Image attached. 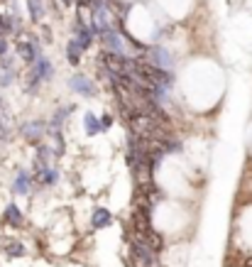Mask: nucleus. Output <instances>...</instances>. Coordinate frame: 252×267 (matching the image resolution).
Wrapping results in <instances>:
<instances>
[{"mask_svg": "<svg viewBox=\"0 0 252 267\" xmlns=\"http://www.w3.org/2000/svg\"><path fill=\"white\" fill-rule=\"evenodd\" d=\"M7 32H12V20H10V17H5V15H0V35L5 37Z\"/></svg>", "mask_w": 252, "mask_h": 267, "instance_id": "nucleus-17", "label": "nucleus"}, {"mask_svg": "<svg viewBox=\"0 0 252 267\" xmlns=\"http://www.w3.org/2000/svg\"><path fill=\"white\" fill-rule=\"evenodd\" d=\"M2 221H5L7 226H12V228H20L22 221H25V216L20 213V208H17L15 203H7L5 211H2Z\"/></svg>", "mask_w": 252, "mask_h": 267, "instance_id": "nucleus-7", "label": "nucleus"}, {"mask_svg": "<svg viewBox=\"0 0 252 267\" xmlns=\"http://www.w3.org/2000/svg\"><path fill=\"white\" fill-rule=\"evenodd\" d=\"M110 221H113V216H110L108 208H96L93 211V226L96 228H106V226H110Z\"/></svg>", "mask_w": 252, "mask_h": 267, "instance_id": "nucleus-13", "label": "nucleus"}, {"mask_svg": "<svg viewBox=\"0 0 252 267\" xmlns=\"http://www.w3.org/2000/svg\"><path fill=\"white\" fill-rule=\"evenodd\" d=\"M30 189H32V177H30V172H17L15 184H12V191L20 194V196H25V194H30Z\"/></svg>", "mask_w": 252, "mask_h": 267, "instance_id": "nucleus-8", "label": "nucleus"}, {"mask_svg": "<svg viewBox=\"0 0 252 267\" xmlns=\"http://www.w3.org/2000/svg\"><path fill=\"white\" fill-rule=\"evenodd\" d=\"M30 15H32L35 22L42 17V5H39V0H30Z\"/></svg>", "mask_w": 252, "mask_h": 267, "instance_id": "nucleus-16", "label": "nucleus"}, {"mask_svg": "<svg viewBox=\"0 0 252 267\" xmlns=\"http://www.w3.org/2000/svg\"><path fill=\"white\" fill-rule=\"evenodd\" d=\"M83 125H86V133L88 135H98L103 128H101V118H96L93 113H86L83 115Z\"/></svg>", "mask_w": 252, "mask_h": 267, "instance_id": "nucleus-14", "label": "nucleus"}, {"mask_svg": "<svg viewBox=\"0 0 252 267\" xmlns=\"http://www.w3.org/2000/svg\"><path fill=\"white\" fill-rule=\"evenodd\" d=\"M2 250H5L7 258H22L25 255V245L20 240H15V238H5L2 240Z\"/></svg>", "mask_w": 252, "mask_h": 267, "instance_id": "nucleus-11", "label": "nucleus"}, {"mask_svg": "<svg viewBox=\"0 0 252 267\" xmlns=\"http://www.w3.org/2000/svg\"><path fill=\"white\" fill-rule=\"evenodd\" d=\"M130 248H132V255H135V260L140 263L142 267H157V253L142 240V238H135V240H130Z\"/></svg>", "mask_w": 252, "mask_h": 267, "instance_id": "nucleus-1", "label": "nucleus"}, {"mask_svg": "<svg viewBox=\"0 0 252 267\" xmlns=\"http://www.w3.org/2000/svg\"><path fill=\"white\" fill-rule=\"evenodd\" d=\"M32 69L37 71V76H39L42 81H49V78L54 76V67H52V62H49L47 57H42V54L37 57V62H35V67Z\"/></svg>", "mask_w": 252, "mask_h": 267, "instance_id": "nucleus-9", "label": "nucleus"}, {"mask_svg": "<svg viewBox=\"0 0 252 267\" xmlns=\"http://www.w3.org/2000/svg\"><path fill=\"white\" fill-rule=\"evenodd\" d=\"M101 42L106 44L108 52H115V54H125V44H123V30H103L101 32Z\"/></svg>", "mask_w": 252, "mask_h": 267, "instance_id": "nucleus-2", "label": "nucleus"}, {"mask_svg": "<svg viewBox=\"0 0 252 267\" xmlns=\"http://www.w3.org/2000/svg\"><path fill=\"white\" fill-rule=\"evenodd\" d=\"M5 54H7V39H5V37H0V59H2Z\"/></svg>", "mask_w": 252, "mask_h": 267, "instance_id": "nucleus-20", "label": "nucleus"}, {"mask_svg": "<svg viewBox=\"0 0 252 267\" xmlns=\"http://www.w3.org/2000/svg\"><path fill=\"white\" fill-rule=\"evenodd\" d=\"M71 91H73V93H81V96H86V98L96 96V86H93L86 76H81V74H76V76L71 78Z\"/></svg>", "mask_w": 252, "mask_h": 267, "instance_id": "nucleus-5", "label": "nucleus"}, {"mask_svg": "<svg viewBox=\"0 0 252 267\" xmlns=\"http://www.w3.org/2000/svg\"><path fill=\"white\" fill-rule=\"evenodd\" d=\"M73 32H76V42L83 47V49H88L91 44H93V27H88V25H81V22H76L73 25Z\"/></svg>", "mask_w": 252, "mask_h": 267, "instance_id": "nucleus-6", "label": "nucleus"}, {"mask_svg": "<svg viewBox=\"0 0 252 267\" xmlns=\"http://www.w3.org/2000/svg\"><path fill=\"white\" fill-rule=\"evenodd\" d=\"M37 179H39V184H44V187H54V184H57V179H59V174H57V169L44 167V169H39Z\"/></svg>", "mask_w": 252, "mask_h": 267, "instance_id": "nucleus-12", "label": "nucleus"}, {"mask_svg": "<svg viewBox=\"0 0 252 267\" xmlns=\"http://www.w3.org/2000/svg\"><path fill=\"white\" fill-rule=\"evenodd\" d=\"M12 78H15V69L2 71V76H0V86H10V83H12Z\"/></svg>", "mask_w": 252, "mask_h": 267, "instance_id": "nucleus-18", "label": "nucleus"}, {"mask_svg": "<svg viewBox=\"0 0 252 267\" xmlns=\"http://www.w3.org/2000/svg\"><path fill=\"white\" fill-rule=\"evenodd\" d=\"M110 125H113V115H103V118H101V128H103V130H108Z\"/></svg>", "mask_w": 252, "mask_h": 267, "instance_id": "nucleus-19", "label": "nucleus"}, {"mask_svg": "<svg viewBox=\"0 0 252 267\" xmlns=\"http://www.w3.org/2000/svg\"><path fill=\"white\" fill-rule=\"evenodd\" d=\"M17 52H20V57H22L25 64L35 67V62H37V57H39V44H37L35 39H30V42L22 39V42L17 44Z\"/></svg>", "mask_w": 252, "mask_h": 267, "instance_id": "nucleus-3", "label": "nucleus"}, {"mask_svg": "<svg viewBox=\"0 0 252 267\" xmlns=\"http://www.w3.org/2000/svg\"><path fill=\"white\" fill-rule=\"evenodd\" d=\"M81 52H83V47H81L76 39L66 44V57H69V62H71V64H78V59H81Z\"/></svg>", "mask_w": 252, "mask_h": 267, "instance_id": "nucleus-15", "label": "nucleus"}, {"mask_svg": "<svg viewBox=\"0 0 252 267\" xmlns=\"http://www.w3.org/2000/svg\"><path fill=\"white\" fill-rule=\"evenodd\" d=\"M71 2H73V0H64V5H71Z\"/></svg>", "mask_w": 252, "mask_h": 267, "instance_id": "nucleus-21", "label": "nucleus"}, {"mask_svg": "<svg viewBox=\"0 0 252 267\" xmlns=\"http://www.w3.org/2000/svg\"><path fill=\"white\" fill-rule=\"evenodd\" d=\"M22 135H25L27 140H32V142H39V137L44 135V123H39V120L25 123V125H22Z\"/></svg>", "mask_w": 252, "mask_h": 267, "instance_id": "nucleus-10", "label": "nucleus"}, {"mask_svg": "<svg viewBox=\"0 0 252 267\" xmlns=\"http://www.w3.org/2000/svg\"><path fill=\"white\" fill-rule=\"evenodd\" d=\"M147 57H149V64H154V67L172 69V54L164 47H149L147 49Z\"/></svg>", "mask_w": 252, "mask_h": 267, "instance_id": "nucleus-4", "label": "nucleus"}]
</instances>
